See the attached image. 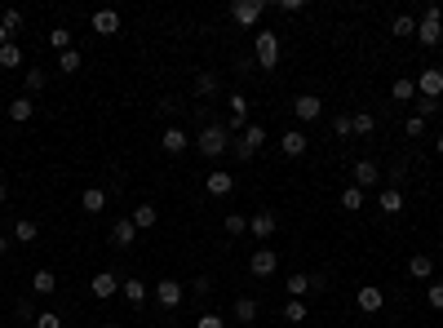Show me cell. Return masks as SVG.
<instances>
[{"instance_id":"cell-1","label":"cell","mask_w":443,"mask_h":328,"mask_svg":"<svg viewBox=\"0 0 443 328\" xmlns=\"http://www.w3.org/2000/svg\"><path fill=\"white\" fill-rule=\"evenodd\" d=\"M195 146H200V156H204V160H218L222 151H231V134H226L222 124H204V129H200V138H195Z\"/></svg>"},{"instance_id":"cell-2","label":"cell","mask_w":443,"mask_h":328,"mask_svg":"<svg viewBox=\"0 0 443 328\" xmlns=\"http://www.w3.org/2000/svg\"><path fill=\"white\" fill-rule=\"evenodd\" d=\"M417 40H421V45H439V40H443V9H439V5H430V9L417 18Z\"/></svg>"},{"instance_id":"cell-3","label":"cell","mask_w":443,"mask_h":328,"mask_svg":"<svg viewBox=\"0 0 443 328\" xmlns=\"http://www.w3.org/2000/svg\"><path fill=\"white\" fill-rule=\"evenodd\" d=\"M257 67L261 71L280 67V36H275V31H257Z\"/></svg>"},{"instance_id":"cell-4","label":"cell","mask_w":443,"mask_h":328,"mask_svg":"<svg viewBox=\"0 0 443 328\" xmlns=\"http://www.w3.org/2000/svg\"><path fill=\"white\" fill-rule=\"evenodd\" d=\"M261 142H266V129H261V124H249L231 151H235V160H253V156L261 151Z\"/></svg>"},{"instance_id":"cell-5","label":"cell","mask_w":443,"mask_h":328,"mask_svg":"<svg viewBox=\"0 0 443 328\" xmlns=\"http://www.w3.org/2000/svg\"><path fill=\"white\" fill-rule=\"evenodd\" d=\"M249 271L257 275V280H271V275L280 271V253H275V249H253V257H249Z\"/></svg>"},{"instance_id":"cell-6","label":"cell","mask_w":443,"mask_h":328,"mask_svg":"<svg viewBox=\"0 0 443 328\" xmlns=\"http://www.w3.org/2000/svg\"><path fill=\"white\" fill-rule=\"evenodd\" d=\"M261 13H266V5H261V0H235V5H231V18H235L240 27H257Z\"/></svg>"},{"instance_id":"cell-7","label":"cell","mask_w":443,"mask_h":328,"mask_svg":"<svg viewBox=\"0 0 443 328\" xmlns=\"http://www.w3.org/2000/svg\"><path fill=\"white\" fill-rule=\"evenodd\" d=\"M417 98H430V102H439V98H443V71L439 67H425L417 76Z\"/></svg>"},{"instance_id":"cell-8","label":"cell","mask_w":443,"mask_h":328,"mask_svg":"<svg viewBox=\"0 0 443 328\" xmlns=\"http://www.w3.org/2000/svg\"><path fill=\"white\" fill-rule=\"evenodd\" d=\"M182 298H187L182 280H160V284H155V302H160L164 310H177V306H182Z\"/></svg>"},{"instance_id":"cell-9","label":"cell","mask_w":443,"mask_h":328,"mask_svg":"<svg viewBox=\"0 0 443 328\" xmlns=\"http://www.w3.org/2000/svg\"><path fill=\"white\" fill-rule=\"evenodd\" d=\"M293 116H297V120H319L324 116V98H315V93H297V98H293Z\"/></svg>"},{"instance_id":"cell-10","label":"cell","mask_w":443,"mask_h":328,"mask_svg":"<svg viewBox=\"0 0 443 328\" xmlns=\"http://www.w3.org/2000/svg\"><path fill=\"white\" fill-rule=\"evenodd\" d=\"M275 231H280V218H275V213H266V209H261V213H253V218H249V235L261 244V240H271Z\"/></svg>"},{"instance_id":"cell-11","label":"cell","mask_w":443,"mask_h":328,"mask_svg":"<svg viewBox=\"0 0 443 328\" xmlns=\"http://www.w3.org/2000/svg\"><path fill=\"white\" fill-rule=\"evenodd\" d=\"M355 306H359V310H364V315H377V310H382V306H386V293H382V288H377V284H364V288H359V293H355Z\"/></svg>"},{"instance_id":"cell-12","label":"cell","mask_w":443,"mask_h":328,"mask_svg":"<svg viewBox=\"0 0 443 328\" xmlns=\"http://www.w3.org/2000/svg\"><path fill=\"white\" fill-rule=\"evenodd\" d=\"M120 284H124V280H116L111 271H98L93 280H89V293H93V298H102V302H107V298H116V293H120Z\"/></svg>"},{"instance_id":"cell-13","label":"cell","mask_w":443,"mask_h":328,"mask_svg":"<svg viewBox=\"0 0 443 328\" xmlns=\"http://www.w3.org/2000/svg\"><path fill=\"white\" fill-rule=\"evenodd\" d=\"M306 146H310V138L302 134V129H288V134L280 138V151H284L288 160H297V156H306Z\"/></svg>"},{"instance_id":"cell-14","label":"cell","mask_w":443,"mask_h":328,"mask_svg":"<svg viewBox=\"0 0 443 328\" xmlns=\"http://www.w3.org/2000/svg\"><path fill=\"white\" fill-rule=\"evenodd\" d=\"M134 240H138V226L129 218H116V226H111V244H116V249H134Z\"/></svg>"},{"instance_id":"cell-15","label":"cell","mask_w":443,"mask_h":328,"mask_svg":"<svg viewBox=\"0 0 443 328\" xmlns=\"http://www.w3.org/2000/svg\"><path fill=\"white\" fill-rule=\"evenodd\" d=\"M204 191H208V195H231V191H235V177L226 173V169H213V173L204 177Z\"/></svg>"},{"instance_id":"cell-16","label":"cell","mask_w":443,"mask_h":328,"mask_svg":"<svg viewBox=\"0 0 443 328\" xmlns=\"http://www.w3.org/2000/svg\"><path fill=\"white\" fill-rule=\"evenodd\" d=\"M377 182H382V169H377L372 160H359V164H355V187L368 191V187H377Z\"/></svg>"},{"instance_id":"cell-17","label":"cell","mask_w":443,"mask_h":328,"mask_svg":"<svg viewBox=\"0 0 443 328\" xmlns=\"http://www.w3.org/2000/svg\"><path fill=\"white\" fill-rule=\"evenodd\" d=\"M93 31H98V36H116V31H120V13L116 9H98L93 13Z\"/></svg>"},{"instance_id":"cell-18","label":"cell","mask_w":443,"mask_h":328,"mask_svg":"<svg viewBox=\"0 0 443 328\" xmlns=\"http://www.w3.org/2000/svg\"><path fill=\"white\" fill-rule=\"evenodd\" d=\"M80 209H85V213H102L107 209V191L102 187H85V191H80Z\"/></svg>"},{"instance_id":"cell-19","label":"cell","mask_w":443,"mask_h":328,"mask_svg":"<svg viewBox=\"0 0 443 328\" xmlns=\"http://www.w3.org/2000/svg\"><path fill=\"white\" fill-rule=\"evenodd\" d=\"M160 146H164L169 156H182V151H187V134H182L177 124H169V129H164V138H160Z\"/></svg>"},{"instance_id":"cell-20","label":"cell","mask_w":443,"mask_h":328,"mask_svg":"<svg viewBox=\"0 0 443 328\" xmlns=\"http://www.w3.org/2000/svg\"><path fill=\"white\" fill-rule=\"evenodd\" d=\"M31 116H36V102H31L27 93H23V98H13V102H9V120H13V124H27Z\"/></svg>"},{"instance_id":"cell-21","label":"cell","mask_w":443,"mask_h":328,"mask_svg":"<svg viewBox=\"0 0 443 328\" xmlns=\"http://www.w3.org/2000/svg\"><path fill=\"white\" fill-rule=\"evenodd\" d=\"M377 209H382V213H403V191L399 187H386L382 195H377Z\"/></svg>"},{"instance_id":"cell-22","label":"cell","mask_w":443,"mask_h":328,"mask_svg":"<svg viewBox=\"0 0 443 328\" xmlns=\"http://www.w3.org/2000/svg\"><path fill=\"white\" fill-rule=\"evenodd\" d=\"M120 293H124L129 306H142V302H146V280H134V275H129V280L120 284Z\"/></svg>"},{"instance_id":"cell-23","label":"cell","mask_w":443,"mask_h":328,"mask_svg":"<svg viewBox=\"0 0 443 328\" xmlns=\"http://www.w3.org/2000/svg\"><path fill=\"white\" fill-rule=\"evenodd\" d=\"M390 98H395V102H417V80L399 76L395 85H390Z\"/></svg>"},{"instance_id":"cell-24","label":"cell","mask_w":443,"mask_h":328,"mask_svg":"<svg viewBox=\"0 0 443 328\" xmlns=\"http://www.w3.org/2000/svg\"><path fill=\"white\" fill-rule=\"evenodd\" d=\"M257 298H235V310H231V315L240 320V324H257Z\"/></svg>"},{"instance_id":"cell-25","label":"cell","mask_w":443,"mask_h":328,"mask_svg":"<svg viewBox=\"0 0 443 328\" xmlns=\"http://www.w3.org/2000/svg\"><path fill=\"white\" fill-rule=\"evenodd\" d=\"M218 89H222L218 71H200V76H195V98H213Z\"/></svg>"},{"instance_id":"cell-26","label":"cell","mask_w":443,"mask_h":328,"mask_svg":"<svg viewBox=\"0 0 443 328\" xmlns=\"http://www.w3.org/2000/svg\"><path fill=\"white\" fill-rule=\"evenodd\" d=\"M129 222H134L138 231H151V226L160 222V213H155L151 204H138V209H134V218H129Z\"/></svg>"},{"instance_id":"cell-27","label":"cell","mask_w":443,"mask_h":328,"mask_svg":"<svg viewBox=\"0 0 443 328\" xmlns=\"http://www.w3.org/2000/svg\"><path fill=\"white\" fill-rule=\"evenodd\" d=\"M31 288H36L40 298H49V293H58V275L54 271H36L31 275Z\"/></svg>"},{"instance_id":"cell-28","label":"cell","mask_w":443,"mask_h":328,"mask_svg":"<svg viewBox=\"0 0 443 328\" xmlns=\"http://www.w3.org/2000/svg\"><path fill=\"white\" fill-rule=\"evenodd\" d=\"M408 275H413V280H430V275H435V262L425 257V253H417L413 262H408Z\"/></svg>"},{"instance_id":"cell-29","label":"cell","mask_w":443,"mask_h":328,"mask_svg":"<svg viewBox=\"0 0 443 328\" xmlns=\"http://www.w3.org/2000/svg\"><path fill=\"white\" fill-rule=\"evenodd\" d=\"M36 235H40V226L31 222V218H18V222H13V240H18V244H31Z\"/></svg>"},{"instance_id":"cell-30","label":"cell","mask_w":443,"mask_h":328,"mask_svg":"<svg viewBox=\"0 0 443 328\" xmlns=\"http://www.w3.org/2000/svg\"><path fill=\"white\" fill-rule=\"evenodd\" d=\"M350 124H355V134H359V138L377 134V116H372V111H359V116H350Z\"/></svg>"},{"instance_id":"cell-31","label":"cell","mask_w":443,"mask_h":328,"mask_svg":"<svg viewBox=\"0 0 443 328\" xmlns=\"http://www.w3.org/2000/svg\"><path fill=\"white\" fill-rule=\"evenodd\" d=\"M0 67H5V71H13V67H23V49L18 45H5V49H0Z\"/></svg>"},{"instance_id":"cell-32","label":"cell","mask_w":443,"mask_h":328,"mask_svg":"<svg viewBox=\"0 0 443 328\" xmlns=\"http://www.w3.org/2000/svg\"><path fill=\"white\" fill-rule=\"evenodd\" d=\"M284 320H288V324H302V320H310L306 302H302V298H288V306H284Z\"/></svg>"},{"instance_id":"cell-33","label":"cell","mask_w":443,"mask_h":328,"mask_svg":"<svg viewBox=\"0 0 443 328\" xmlns=\"http://www.w3.org/2000/svg\"><path fill=\"white\" fill-rule=\"evenodd\" d=\"M341 209H346V213H359V209H364V191H359V187H346V191H341Z\"/></svg>"},{"instance_id":"cell-34","label":"cell","mask_w":443,"mask_h":328,"mask_svg":"<svg viewBox=\"0 0 443 328\" xmlns=\"http://www.w3.org/2000/svg\"><path fill=\"white\" fill-rule=\"evenodd\" d=\"M71 40H76V36H71L67 27H54V31H49V45H54L58 54H67V49H71Z\"/></svg>"},{"instance_id":"cell-35","label":"cell","mask_w":443,"mask_h":328,"mask_svg":"<svg viewBox=\"0 0 443 328\" xmlns=\"http://www.w3.org/2000/svg\"><path fill=\"white\" fill-rule=\"evenodd\" d=\"M45 80H49V76H45V67H40V71H27V76H23L27 98H31V93H45Z\"/></svg>"},{"instance_id":"cell-36","label":"cell","mask_w":443,"mask_h":328,"mask_svg":"<svg viewBox=\"0 0 443 328\" xmlns=\"http://www.w3.org/2000/svg\"><path fill=\"white\" fill-rule=\"evenodd\" d=\"M288 298H306V293H310V275H288Z\"/></svg>"},{"instance_id":"cell-37","label":"cell","mask_w":443,"mask_h":328,"mask_svg":"<svg viewBox=\"0 0 443 328\" xmlns=\"http://www.w3.org/2000/svg\"><path fill=\"white\" fill-rule=\"evenodd\" d=\"M0 27H5L9 36H13V31H23V9H5V13H0Z\"/></svg>"},{"instance_id":"cell-38","label":"cell","mask_w":443,"mask_h":328,"mask_svg":"<svg viewBox=\"0 0 443 328\" xmlns=\"http://www.w3.org/2000/svg\"><path fill=\"white\" fill-rule=\"evenodd\" d=\"M390 31H395V36H417V18H408V13H399V18L390 23Z\"/></svg>"},{"instance_id":"cell-39","label":"cell","mask_w":443,"mask_h":328,"mask_svg":"<svg viewBox=\"0 0 443 328\" xmlns=\"http://www.w3.org/2000/svg\"><path fill=\"white\" fill-rule=\"evenodd\" d=\"M249 231V218L244 213H226V235H244Z\"/></svg>"},{"instance_id":"cell-40","label":"cell","mask_w":443,"mask_h":328,"mask_svg":"<svg viewBox=\"0 0 443 328\" xmlns=\"http://www.w3.org/2000/svg\"><path fill=\"white\" fill-rule=\"evenodd\" d=\"M31 328H62V315L58 310H36V324Z\"/></svg>"},{"instance_id":"cell-41","label":"cell","mask_w":443,"mask_h":328,"mask_svg":"<svg viewBox=\"0 0 443 328\" xmlns=\"http://www.w3.org/2000/svg\"><path fill=\"white\" fill-rule=\"evenodd\" d=\"M58 71H80V49H67V54H58Z\"/></svg>"},{"instance_id":"cell-42","label":"cell","mask_w":443,"mask_h":328,"mask_svg":"<svg viewBox=\"0 0 443 328\" xmlns=\"http://www.w3.org/2000/svg\"><path fill=\"white\" fill-rule=\"evenodd\" d=\"M403 134H408V138H425V120H421V116H408V120H403Z\"/></svg>"},{"instance_id":"cell-43","label":"cell","mask_w":443,"mask_h":328,"mask_svg":"<svg viewBox=\"0 0 443 328\" xmlns=\"http://www.w3.org/2000/svg\"><path fill=\"white\" fill-rule=\"evenodd\" d=\"M226 107H231V116H249V98H244V93H231V98H226Z\"/></svg>"},{"instance_id":"cell-44","label":"cell","mask_w":443,"mask_h":328,"mask_svg":"<svg viewBox=\"0 0 443 328\" xmlns=\"http://www.w3.org/2000/svg\"><path fill=\"white\" fill-rule=\"evenodd\" d=\"M195 328H226V320L218 315V310H204V315L195 320Z\"/></svg>"},{"instance_id":"cell-45","label":"cell","mask_w":443,"mask_h":328,"mask_svg":"<svg viewBox=\"0 0 443 328\" xmlns=\"http://www.w3.org/2000/svg\"><path fill=\"white\" fill-rule=\"evenodd\" d=\"M425 302H430L435 310H443V284H439V280H435L430 288H425Z\"/></svg>"},{"instance_id":"cell-46","label":"cell","mask_w":443,"mask_h":328,"mask_svg":"<svg viewBox=\"0 0 443 328\" xmlns=\"http://www.w3.org/2000/svg\"><path fill=\"white\" fill-rule=\"evenodd\" d=\"M333 134H337V138H350V134H355L350 116H337V120H333Z\"/></svg>"},{"instance_id":"cell-47","label":"cell","mask_w":443,"mask_h":328,"mask_svg":"<svg viewBox=\"0 0 443 328\" xmlns=\"http://www.w3.org/2000/svg\"><path fill=\"white\" fill-rule=\"evenodd\" d=\"M191 293H195V298H200V302H204V298H213V280H208V275H200V280H195V288H191Z\"/></svg>"},{"instance_id":"cell-48","label":"cell","mask_w":443,"mask_h":328,"mask_svg":"<svg viewBox=\"0 0 443 328\" xmlns=\"http://www.w3.org/2000/svg\"><path fill=\"white\" fill-rule=\"evenodd\" d=\"M435 107H439V102H430V98H417V116H421V120H430Z\"/></svg>"},{"instance_id":"cell-49","label":"cell","mask_w":443,"mask_h":328,"mask_svg":"<svg viewBox=\"0 0 443 328\" xmlns=\"http://www.w3.org/2000/svg\"><path fill=\"white\" fill-rule=\"evenodd\" d=\"M324 288H328V275H324V271L310 275V293H324Z\"/></svg>"},{"instance_id":"cell-50","label":"cell","mask_w":443,"mask_h":328,"mask_svg":"<svg viewBox=\"0 0 443 328\" xmlns=\"http://www.w3.org/2000/svg\"><path fill=\"white\" fill-rule=\"evenodd\" d=\"M13 310H18V320H31V324H36V310H31V302H18Z\"/></svg>"},{"instance_id":"cell-51","label":"cell","mask_w":443,"mask_h":328,"mask_svg":"<svg viewBox=\"0 0 443 328\" xmlns=\"http://www.w3.org/2000/svg\"><path fill=\"white\" fill-rule=\"evenodd\" d=\"M5 204H9V187H5V182H0V209H5Z\"/></svg>"},{"instance_id":"cell-52","label":"cell","mask_w":443,"mask_h":328,"mask_svg":"<svg viewBox=\"0 0 443 328\" xmlns=\"http://www.w3.org/2000/svg\"><path fill=\"white\" fill-rule=\"evenodd\" d=\"M5 45H9V31H5V27H0V49H5Z\"/></svg>"},{"instance_id":"cell-53","label":"cell","mask_w":443,"mask_h":328,"mask_svg":"<svg viewBox=\"0 0 443 328\" xmlns=\"http://www.w3.org/2000/svg\"><path fill=\"white\" fill-rule=\"evenodd\" d=\"M435 151H439V156H443V134H439V138H435Z\"/></svg>"},{"instance_id":"cell-54","label":"cell","mask_w":443,"mask_h":328,"mask_svg":"<svg viewBox=\"0 0 443 328\" xmlns=\"http://www.w3.org/2000/svg\"><path fill=\"white\" fill-rule=\"evenodd\" d=\"M0 253H9V240L5 235H0Z\"/></svg>"},{"instance_id":"cell-55","label":"cell","mask_w":443,"mask_h":328,"mask_svg":"<svg viewBox=\"0 0 443 328\" xmlns=\"http://www.w3.org/2000/svg\"><path fill=\"white\" fill-rule=\"evenodd\" d=\"M102 328H120V324H102Z\"/></svg>"}]
</instances>
